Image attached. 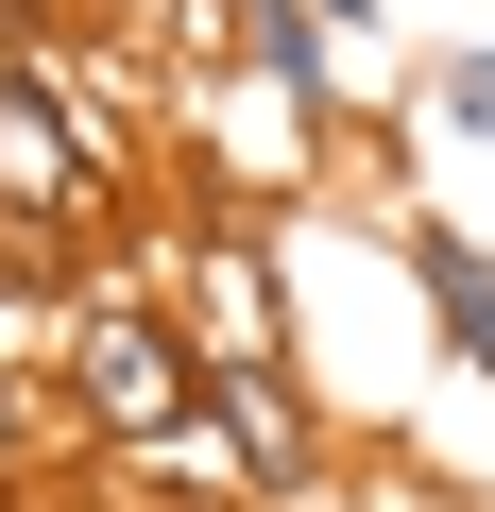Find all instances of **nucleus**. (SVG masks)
Returning a JSON list of instances; mask_svg holds the SVG:
<instances>
[{"label": "nucleus", "instance_id": "f257e3e1", "mask_svg": "<svg viewBox=\"0 0 495 512\" xmlns=\"http://www.w3.org/2000/svg\"><path fill=\"white\" fill-rule=\"evenodd\" d=\"M52 410H69L86 461H188V444H205V342H188L154 291H69Z\"/></svg>", "mask_w": 495, "mask_h": 512}, {"label": "nucleus", "instance_id": "f03ea898", "mask_svg": "<svg viewBox=\"0 0 495 512\" xmlns=\"http://www.w3.org/2000/svg\"><path fill=\"white\" fill-rule=\"evenodd\" d=\"M205 444H222V478L257 495V512H291V495L342 478V444L308 427V376L291 359H205Z\"/></svg>", "mask_w": 495, "mask_h": 512}, {"label": "nucleus", "instance_id": "7ed1b4c3", "mask_svg": "<svg viewBox=\"0 0 495 512\" xmlns=\"http://www.w3.org/2000/svg\"><path fill=\"white\" fill-rule=\"evenodd\" d=\"M205 35L274 86V154H291V171H325V137H342V35L308 18V0H205Z\"/></svg>", "mask_w": 495, "mask_h": 512}, {"label": "nucleus", "instance_id": "20e7f679", "mask_svg": "<svg viewBox=\"0 0 495 512\" xmlns=\"http://www.w3.org/2000/svg\"><path fill=\"white\" fill-rule=\"evenodd\" d=\"M120 188V137H86L35 69H0V222H86Z\"/></svg>", "mask_w": 495, "mask_h": 512}, {"label": "nucleus", "instance_id": "39448f33", "mask_svg": "<svg viewBox=\"0 0 495 512\" xmlns=\"http://www.w3.org/2000/svg\"><path fill=\"white\" fill-rule=\"evenodd\" d=\"M376 222H393V274H410V308H427V325H444V342L495 376V239H478V222H444V205H376Z\"/></svg>", "mask_w": 495, "mask_h": 512}, {"label": "nucleus", "instance_id": "423d86ee", "mask_svg": "<svg viewBox=\"0 0 495 512\" xmlns=\"http://www.w3.org/2000/svg\"><path fill=\"white\" fill-rule=\"evenodd\" d=\"M69 461V410H52V359H18V342H0V495H35Z\"/></svg>", "mask_w": 495, "mask_h": 512}, {"label": "nucleus", "instance_id": "0eeeda50", "mask_svg": "<svg viewBox=\"0 0 495 512\" xmlns=\"http://www.w3.org/2000/svg\"><path fill=\"white\" fill-rule=\"evenodd\" d=\"M410 103H427L444 137L495 154V35H427V52H410Z\"/></svg>", "mask_w": 495, "mask_h": 512}, {"label": "nucleus", "instance_id": "6e6552de", "mask_svg": "<svg viewBox=\"0 0 495 512\" xmlns=\"http://www.w3.org/2000/svg\"><path fill=\"white\" fill-rule=\"evenodd\" d=\"M103 512H257V495H137V478H120Z\"/></svg>", "mask_w": 495, "mask_h": 512}, {"label": "nucleus", "instance_id": "1a4fd4ad", "mask_svg": "<svg viewBox=\"0 0 495 512\" xmlns=\"http://www.w3.org/2000/svg\"><path fill=\"white\" fill-rule=\"evenodd\" d=\"M308 18H325V35H376V18H393V0H308Z\"/></svg>", "mask_w": 495, "mask_h": 512}]
</instances>
